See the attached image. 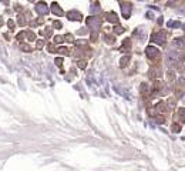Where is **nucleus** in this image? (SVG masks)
Here are the masks:
<instances>
[{
	"mask_svg": "<svg viewBox=\"0 0 185 171\" xmlns=\"http://www.w3.org/2000/svg\"><path fill=\"white\" fill-rule=\"evenodd\" d=\"M147 54H148L150 58H152V56H154V58H155V57H158V50L155 49V47H148L147 49Z\"/></svg>",
	"mask_w": 185,
	"mask_h": 171,
	"instance_id": "nucleus-1",
	"label": "nucleus"
}]
</instances>
